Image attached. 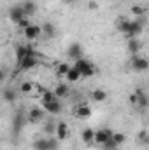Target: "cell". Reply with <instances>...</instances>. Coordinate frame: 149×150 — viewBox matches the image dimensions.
I'll return each instance as SVG.
<instances>
[{"mask_svg": "<svg viewBox=\"0 0 149 150\" xmlns=\"http://www.w3.org/2000/svg\"><path fill=\"white\" fill-rule=\"evenodd\" d=\"M112 129H97L95 131V138H93V143H97V145H104L109 138L112 136Z\"/></svg>", "mask_w": 149, "mask_h": 150, "instance_id": "cell-7", "label": "cell"}, {"mask_svg": "<svg viewBox=\"0 0 149 150\" xmlns=\"http://www.w3.org/2000/svg\"><path fill=\"white\" fill-rule=\"evenodd\" d=\"M81 138H82V142H84V143H88V145H93V138H95V131H93L91 127H86V129L82 131V134H81Z\"/></svg>", "mask_w": 149, "mask_h": 150, "instance_id": "cell-20", "label": "cell"}, {"mask_svg": "<svg viewBox=\"0 0 149 150\" xmlns=\"http://www.w3.org/2000/svg\"><path fill=\"white\" fill-rule=\"evenodd\" d=\"M128 25H130V19L128 18H119V21H117V30H119V33H126V30H128Z\"/></svg>", "mask_w": 149, "mask_h": 150, "instance_id": "cell-22", "label": "cell"}, {"mask_svg": "<svg viewBox=\"0 0 149 150\" xmlns=\"http://www.w3.org/2000/svg\"><path fill=\"white\" fill-rule=\"evenodd\" d=\"M19 89H21V93H25V94H30V93L34 91V82H23Z\"/></svg>", "mask_w": 149, "mask_h": 150, "instance_id": "cell-26", "label": "cell"}, {"mask_svg": "<svg viewBox=\"0 0 149 150\" xmlns=\"http://www.w3.org/2000/svg\"><path fill=\"white\" fill-rule=\"evenodd\" d=\"M46 143H47V150H58V140H54V138H49V140H46Z\"/></svg>", "mask_w": 149, "mask_h": 150, "instance_id": "cell-28", "label": "cell"}, {"mask_svg": "<svg viewBox=\"0 0 149 150\" xmlns=\"http://www.w3.org/2000/svg\"><path fill=\"white\" fill-rule=\"evenodd\" d=\"M34 89H37V91L40 93V94H44V93L47 91V89H46V87H44L42 84H34Z\"/></svg>", "mask_w": 149, "mask_h": 150, "instance_id": "cell-34", "label": "cell"}, {"mask_svg": "<svg viewBox=\"0 0 149 150\" xmlns=\"http://www.w3.org/2000/svg\"><path fill=\"white\" fill-rule=\"evenodd\" d=\"M133 94H135V105L140 107V108H146L148 107V96H146V93L142 89H137Z\"/></svg>", "mask_w": 149, "mask_h": 150, "instance_id": "cell-14", "label": "cell"}, {"mask_svg": "<svg viewBox=\"0 0 149 150\" xmlns=\"http://www.w3.org/2000/svg\"><path fill=\"white\" fill-rule=\"evenodd\" d=\"M44 115H46V112H44L42 108L34 107V108H30V112H28V120H30L32 124H35V122H40V120L44 119Z\"/></svg>", "mask_w": 149, "mask_h": 150, "instance_id": "cell-12", "label": "cell"}, {"mask_svg": "<svg viewBox=\"0 0 149 150\" xmlns=\"http://www.w3.org/2000/svg\"><path fill=\"white\" fill-rule=\"evenodd\" d=\"M42 108H44V112L51 113V115H58L62 112V101H60V98L54 96L53 91L47 89L42 94Z\"/></svg>", "mask_w": 149, "mask_h": 150, "instance_id": "cell-1", "label": "cell"}, {"mask_svg": "<svg viewBox=\"0 0 149 150\" xmlns=\"http://www.w3.org/2000/svg\"><path fill=\"white\" fill-rule=\"evenodd\" d=\"M149 67L148 59L146 58H142V56H139V54H133L132 56V68L135 70V72H146Z\"/></svg>", "mask_w": 149, "mask_h": 150, "instance_id": "cell-6", "label": "cell"}, {"mask_svg": "<svg viewBox=\"0 0 149 150\" xmlns=\"http://www.w3.org/2000/svg\"><path fill=\"white\" fill-rule=\"evenodd\" d=\"M21 119H23V117H21L19 113H18V115H16V119H14V131H16V133H18V131H19V127H21Z\"/></svg>", "mask_w": 149, "mask_h": 150, "instance_id": "cell-32", "label": "cell"}, {"mask_svg": "<svg viewBox=\"0 0 149 150\" xmlns=\"http://www.w3.org/2000/svg\"><path fill=\"white\" fill-rule=\"evenodd\" d=\"M69 70H70V65H69L67 61H65V63H60L58 68H56V75H58V77H65Z\"/></svg>", "mask_w": 149, "mask_h": 150, "instance_id": "cell-24", "label": "cell"}, {"mask_svg": "<svg viewBox=\"0 0 149 150\" xmlns=\"http://www.w3.org/2000/svg\"><path fill=\"white\" fill-rule=\"evenodd\" d=\"M125 140H126V136H125L123 133H112V142H114L117 147H121V145L125 143Z\"/></svg>", "mask_w": 149, "mask_h": 150, "instance_id": "cell-25", "label": "cell"}, {"mask_svg": "<svg viewBox=\"0 0 149 150\" xmlns=\"http://www.w3.org/2000/svg\"><path fill=\"white\" fill-rule=\"evenodd\" d=\"M28 56H37L32 45H23L21 44V45L16 47V61H21V59H25Z\"/></svg>", "mask_w": 149, "mask_h": 150, "instance_id": "cell-4", "label": "cell"}, {"mask_svg": "<svg viewBox=\"0 0 149 150\" xmlns=\"http://www.w3.org/2000/svg\"><path fill=\"white\" fill-rule=\"evenodd\" d=\"M40 33H42V32H40V26H37V25H28V26L23 30L25 38L30 40V42H32V40H37V38L40 37Z\"/></svg>", "mask_w": 149, "mask_h": 150, "instance_id": "cell-9", "label": "cell"}, {"mask_svg": "<svg viewBox=\"0 0 149 150\" xmlns=\"http://www.w3.org/2000/svg\"><path fill=\"white\" fill-rule=\"evenodd\" d=\"M88 7H90L91 11H95V9H98V4H97V2H90V4H88Z\"/></svg>", "mask_w": 149, "mask_h": 150, "instance_id": "cell-36", "label": "cell"}, {"mask_svg": "<svg viewBox=\"0 0 149 150\" xmlns=\"http://www.w3.org/2000/svg\"><path fill=\"white\" fill-rule=\"evenodd\" d=\"M53 93H54V96H56V98H60V100H62V98H65V96L69 94V86H67V84H58V86H56V89H54Z\"/></svg>", "mask_w": 149, "mask_h": 150, "instance_id": "cell-21", "label": "cell"}, {"mask_svg": "<svg viewBox=\"0 0 149 150\" xmlns=\"http://www.w3.org/2000/svg\"><path fill=\"white\" fill-rule=\"evenodd\" d=\"M4 79H5V74H4V70H0V82H2Z\"/></svg>", "mask_w": 149, "mask_h": 150, "instance_id": "cell-37", "label": "cell"}, {"mask_svg": "<svg viewBox=\"0 0 149 150\" xmlns=\"http://www.w3.org/2000/svg\"><path fill=\"white\" fill-rule=\"evenodd\" d=\"M74 68L79 72V75H81L82 79H90V77H93V75L97 74V67H95L93 63H90L88 59H84V58L75 59Z\"/></svg>", "mask_w": 149, "mask_h": 150, "instance_id": "cell-2", "label": "cell"}, {"mask_svg": "<svg viewBox=\"0 0 149 150\" xmlns=\"http://www.w3.org/2000/svg\"><path fill=\"white\" fill-rule=\"evenodd\" d=\"M34 149L35 150H47V143H46V140H37V142L34 143Z\"/></svg>", "mask_w": 149, "mask_h": 150, "instance_id": "cell-29", "label": "cell"}, {"mask_svg": "<svg viewBox=\"0 0 149 150\" xmlns=\"http://www.w3.org/2000/svg\"><path fill=\"white\" fill-rule=\"evenodd\" d=\"M65 79H67L69 82H77V80L81 79V75H79V72L75 70L74 67H70V70L67 72V75H65Z\"/></svg>", "mask_w": 149, "mask_h": 150, "instance_id": "cell-23", "label": "cell"}, {"mask_svg": "<svg viewBox=\"0 0 149 150\" xmlns=\"http://www.w3.org/2000/svg\"><path fill=\"white\" fill-rule=\"evenodd\" d=\"M91 100H93L95 103H104V101L107 100V93H105L104 89H93V91H91Z\"/></svg>", "mask_w": 149, "mask_h": 150, "instance_id": "cell-15", "label": "cell"}, {"mask_svg": "<svg viewBox=\"0 0 149 150\" xmlns=\"http://www.w3.org/2000/svg\"><path fill=\"white\" fill-rule=\"evenodd\" d=\"M23 18H27V16L23 14V9H21L19 5L11 7V11H9V19H11L12 23H18V21H19V19H23Z\"/></svg>", "mask_w": 149, "mask_h": 150, "instance_id": "cell-13", "label": "cell"}, {"mask_svg": "<svg viewBox=\"0 0 149 150\" xmlns=\"http://www.w3.org/2000/svg\"><path fill=\"white\" fill-rule=\"evenodd\" d=\"M75 115H77L79 119H90V117H91V108L82 103V105H79V107L75 108Z\"/></svg>", "mask_w": 149, "mask_h": 150, "instance_id": "cell-17", "label": "cell"}, {"mask_svg": "<svg viewBox=\"0 0 149 150\" xmlns=\"http://www.w3.org/2000/svg\"><path fill=\"white\" fill-rule=\"evenodd\" d=\"M54 129H56V124H53V122L46 124V133H54Z\"/></svg>", "mask_w": 149, "mask_h": 150, "instance_id": "cell-33", "label": "cell"}, {"mask_svg": "<svg viewBox=\"0 0 149 150\" xmlns=\"http://www.w3.org/2000/svg\"><path fill=\"white\" fill-rule=\"evenodd\" d=\"M16 25H18L19 28H23V30H25V28H27L28 25H32V23H30V19H28V18H23V19H19Z\"/></svg>", "mask_w": 149, "mask_h": 150, "instance_id": "cell-31", "label": "cell"}, {"mask_svg": "<svg viewBox=\"0 0 149 150\" xmlns=\"http://www.w3.org/2000/svg\"><path fill=\"white\" fill-rule=\"evenodd\" d=\"M69 58L74 59V61L79 59V58H82V45H81V44L74 42V44L69 45Z\"/></svg>", "mask_w": 149, "mask_h": 150, "instance_id": "cell-11", "label": "cell"}, {"mask_svg": "<svg viewBox=\"0 0 149 150\" xmlns=\"http://www.w3.org/2000/svg\"><path fill=\"white\" fill-rule=\"evenodd\" d=\"M144 30V21L142 18H135V19H130V25H128V30L125 33V37L128 38H137Z\"/></svg>", "mask_w": 149, "mask_h": 150, "instance_id": "cell-3", "label": "cell"}, {"mask_svg": "<svg viewBox=\"0 0 149 150\" xmlns=\"http://www.w3.org/2000/svg\"><path fill=\"white\" fill-rule=\"evenodd\" d=\"M39 63L37 56H28V58H25V59H21V61H18V68L19 70H23V72H28V70H32V68H35Z\"/></svg>", "mask_w": 149, "mask_h": 150, "instance_id": "cell-8", "label": "cell"}, {"mask_svg": "<svg viewBox=\"0 0 149 150\" xmlns=\"http://www.w3.org/2000/svg\"><path fill=\"white\" fill-rule=\"evenodd\" d=\"M54 133H56V140H58V142H63V140H67V138H69V134H70L69 124H67L65 120H60V122L56 124V129H54Z\"/></svg>", "mask_w": 149, "mask_h": 150, "instance_id": "cell-5", "label": "cell"}, {"mask_svg": "<svg viewBox=\"0 0 149 150\" xmlns=\"http://www.w3.org/2000/svg\"><path fill=\"white\" fill-rule=\"evenodd\" d=\"M140 47H142V42L139 38H128V51L132 54H137L140 51Z\"/></svg>", "mask_w": 149, "mask_h": 150, "instance_id": "cell-18", "label": "cell"}, {"mask_svg": "<svg viewBox=\"0 0 149 150\" xmlns=\"http://www.w3.org/2000/svg\"><path fill=\"white\" fill-rule=\"evenodd\" d=\"M19 7L23 9V14H25L27 18H30V16H34V14L37 12V4H35L34 0H23V2L19 4Z\"/></svg>", "mask_w": 149, "mask_h": 150, "instance_id": "cell-10", "label": "cell"}, {"mask_svg": "<svg viewBox=\"0 0 149 150\" xmlns=\"http://www.w3.org/2000/svg\"><path fill=\"white\" fill-rule=\"evenodd\" d=\"M102 147H104L105 150H116V149H117V145L112 142V136L107 140V142H105V143H104V145H102Z\"/></svg>", "mask_w": 149, "mask_h": 150, "instance_id": "cell-30", "label": "cell"}, {"mask_svg": "<svg viewBox=\"0 0 149 150\" xmlns=\"http://www.w3.org/2000/svg\"><path fill=\"white\" fill-rule=\"evenodd\" d=\"M132 14H133L135 18H142V16H144V7H142V5H133V7H132Z\"/></svg>", "mask_w": 149, "mask_h": 150, "instance_id": "cell-27", "label": "cell"}, {"mask_svg": "<svg viewBox=\"0 0 149 150\" xmlns=\"http://www.w3.org/2000/svg\"><path fill=\"white\" fill-rule=\"evenodd\" d=\"M2 98H4L7 103H14V101H16V98H18V94H16V91H14V89L7 87V89H4V93H2Z\"/></svg>", "mask_w": 149, "mask_h": 150, "instance_id": "cell-19", "label": "cell"}, {"mask_svg": "<svg viewBox=\"0 0 149 150\" xmlns=\"http://www.w3.org/2000/svg\"><path fill=\"white\" fill-rule=\"evenodd\" d=\"M140 140H142V143H148V133L146 131L140 133Z\"/></svg>", "mask_w": 149, "mask_h": 150, "instance_id": "cell-35", "label": "cell"}, {"mask_svg": "<svg viewBox=\"0 0 149 150\" xmlns=\"http://www.w3.org/2000/svg\"><path fill=\"white\" fill-rule=\"evenodd\" d=\"M40 35H46L47 38H53L56 35V28H54V25H51V23H44L42 26H40Z\"/></svg>", "mask_w": 149, "mask_h": 150, "instance_id": "cell-16", "label": "cell"}, {"mask_svg": "<svg viewBox=\"0 0 149 150\" xmlns=\"http://www.w3.org/2000/svg\"><path fill=\"white\" fill-rule=\"evenodd\" d=\"M63 2H65V4H69V5H72V4H74L75 0H63Z\"/></svg>", "mask_w": 149, "mask_h": 150, "instance_id": "cell-38", "label": "cell"}]
</instances>
